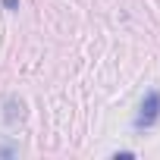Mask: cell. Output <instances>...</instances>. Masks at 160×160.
<instances>
[{
    "mask_svg": "<svg viewBox=\"0 0 160 160\" xmlns=\"http://www.w3.org/2000/svg\"><path fill=\"white\" fill-rule=\"evenodd\" d=\"M157 116H160V91H151V94L141 101V110H138V116H135V126H138V129H148V126L157 122Z\"/></svg>",
    "mask_w": 160,
    "mask_h": 160,
    "instance_id": "cell-1",
    "label": "cell"
},
{
    "mask_svg": "<svg viewBox=\"0 0 160 160\" xmlns=\"http://www.w3.org/2000/svg\"><path fill=\"white\" fill-rule=\"evenodd\" d=\"M3 7H7V10H16V7H19V0H3Z\"/></svg>",
    "mask_w": 160,
    "mask_h": 160,
    "instance_id": "cell-2",
    "label": "cell"
}]
</instances>
